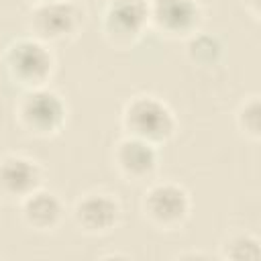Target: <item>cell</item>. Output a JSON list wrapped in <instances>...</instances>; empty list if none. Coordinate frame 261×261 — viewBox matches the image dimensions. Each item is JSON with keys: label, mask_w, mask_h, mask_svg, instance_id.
<instances>
[{"label": "cell", "mask_w": 261, "mask_h": 261, "mask_svg": "<svg viewBox=\"0 0 261 261\" xmlns=\"http://www.w3.org/2000/svg\"><path fill=\"white\" fill-rule=\"evenodd\" d=\"M122 122L130 137H139L153 145L169 139L175 130L173 112L155 96L133 98L124 108Z\"/></svg>", "instance_id": "obj_1"}, {"label": "cell", "mask_w": 261, "mask_h": 261, "mask_svg": "<svg viewBox=\"0 0 261 261\" xmlns=\"http://www.w3.org/2000/svg\"><path fill=\"white\" fill-rule=\"evenodd\" d=\"M222 259H259L261 257V247L259 241L251 234H234L222 245Z\"/></svg>", "instance_id": "obj_12"}, {"label": "cell", "mask_w": 261, "mask_h": 261, "mask_svg": "<svg viewBox=\"0 0 261 261\" xmlns=\"http://www.w3.org/2000/svg\"><path fill=\"white\" fill-rule=\"evenodd\" d=\"M6 67L12 80L27 88H43L53 71L51 51L37 39H20L6 51Z\"/></svg>", "instance_id": "obj_2"}, {"label": "cell", "mask_w": 261, "mask_h": 261, "mask_svg": "<svg viewBox=\"0 0 261 261\" xmlns=\"http://www.w3.org/2000/svg\"><path fill=\"white\" fill-rule=\"evenodd\" d=\"M149 20L167 35H188L200 22V8L194 0H151Z\"/></svg>", "instance_id": "obj_6"}, {"label": "cell", "mask_w": 261, "mask_h": 261, "mask_svg": "<svg viewBox=\"0 0 261 261\" xmlns=\"http://www.w3.org/2000/svg\"><path fill=\"white\" fill-rule=\"evenodd\" d=\"M143 212L159 228H177L190 214V196L181 186L155 184L143 198Z\"/></svg>", "instance_id": "obj_3"}, {"label": "cell", "mask_w": 261, "mask_h": 261, "mask_svg": "<svg viewBox=\"0 0 261 261\" xmlns=\"http://www.w3.org/2000/svg\"><path fill=\"white\" fill-rule=\"evenodd\" d=\"M149 22V2L145 0H112L106 14L104 27L108 35L120 39H135Z\"/></svg>", "instance_id": "obj_10"}, {"label": "cell", "mask_w": 261, "mask_h": 261, "mask_svg": "<svg viewBox=\"0 0 261 261\" xmlns=\"http://www.w3.org/2000/svg\"><path fill=\"white\" fill-rule=\"evenodd\" d=\"M114 163L120 169V173L124 177H128V181L145 179L157 167L155 145L128 135L122 141H118V145L114 149Z\"/></svg>", "instance_id": "obj_8"}, {"label": "cell", "mask_w": 261, "mask_h": 261, "mask_svg": "<svg viewBox=\"0 0 261 261\" xmlns=\"http://www.w3.org/2000/svg\"><path fill=\"white\" fill-rule=\"evenodd\" d=\"M145 2H151V0H145Z\"/></svg>", "instance_id": "obj_16"}, {"label": "cell", "mask_w": 261, "mask_h": 261, "mask_svg": "<svg viewBox=\"0 0 261 261\" xmlns=\"http://www.w3.org/2000/svg\"><path fill=\"white\" fill-rule=\"evenodd\" d=\"M18 116L29 130L37 135H49L63 124L65 104L55 92L33 88L22 96L18 104Z\"/></svg>", "instance_id": "obj_4"}, {"label": "cell", "mask_w": 261, "mask_h": 261, "mask_svg": "<svg viewBox=\"0 0 261 261\" xmlns=\"http://www.w3.org/2000/svg\"><path fill=\"white\" fill-rule=\"evenodd\" d=\"M237 122H239V128L251 137V139H259V133H261V120H259V98L257 96H251L237 112Z\"/></svg>", "instance_id": "obj_13"}, {"label": "cell", "mask_w": 261, "mask_h": 261, "mask_svg": "<svg viewBox=\"0 0 261 261\" xmlns=\"http://www.w3.org/2000/svg\"><path fill=\"white\" fill-rule=\"evenodd\" d=\"M218 53H220L218 41L208 35H196L188 43V55L198 63H210L218 57Z\"/></svg>", "instance_id": "obj_14"}, {"label": "cell", "mask_w": 261, "mask_h": 261, "mask_svg": "<svg viewBox=\"0 0 261 261\" xmlns=\"http://www.w3.org/2000/svg\"><path fill=\"white\" fill-rule=\"evenodd\" d=\"M37 4H45V2H53V0H35Z\"/></svg>", "instance_id": "obj_15"}, {"label": "cell", "mask_w": 261, "mask_h": 261, "mask_svg": "<svg viewBox=\"0 0 261 261\" xmlns=\"http://www.w3.org/2000/svg\"><path fill=\"white\" fill-rule=\"evenodd\" d=\"M84 20L82 10L67 0H53L37 4L31 14V29L37 37L47 41H61L75 35Z\"/></svg>", "instance_id": "obj_5"}, {"label": "cell", "mask_w": 261, "mask_h": 261, "mask_svg": "<svg viewBox=\"0 0 261 261\" xmlns=\"http://www.w3.org/2000/svg\"><path fill=\"white\" fill-rule=\"evenodd\" d=\"M41 184V169L35 161L8 155L0 161V194L12 200H22L31 192H35Z\"/></svg>", "instance_id": "obj_9"}, {"label": "cell", "mask_w": 261, "mask_h": 261, "mask_svg": "<svg viewBox=\"0 0 261 261\" xmlns=\"http://www.w3.org/2000/svg\"><path fill=\"white\" fill-rule=\"evenodd\" d=\"M63 214L61 202L55 194L35 190L22 198V218L35 230H51L59 224Z\"/></svg>", "instance_id": "obj_11"}, {"label": "cell", "mask_w": 261, "mask_h": 261, "mask_svg": "<svg viewBox=\"0 0 261 261\" xmlns=\"http://www.w3.org/2000/svg\"><path fill=\"white\" fill-rule=\"evenodd\" d=\"M73 218L84 232L102 234L116 226L120 218V206L108 194H88L75 204Z\"/></svg>", "instance_id": "obj_7"}]
</instances>
